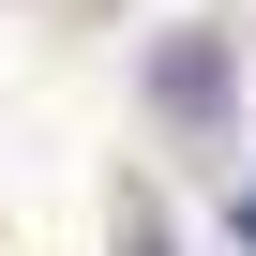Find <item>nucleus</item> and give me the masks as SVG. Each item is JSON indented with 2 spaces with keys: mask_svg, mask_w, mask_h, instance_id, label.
<instances>
[{
  "mask_svg": "<svg viewBox=\"0 0 256 256\" xmlns=\"http://www.w3.org/2000/svg\"><path fill=\"white\" fill-rule=\"evenodd\" d=\"M151 90H166V120H226V46H211V30H181V46L151 60Z\"/></svg>",
  "mask_w": 256,
  "mask_h": 256,
  "instance_id": "obj_1",
  "label": "nucleus"
},
{
  "mask_svg": "<svg viewBox=\"0 0 256 256\" xmlns=\"http://www.w3.org/2000/svg\"><path fill=\"white\" fill-rule=\"evenodd\" d=\"M120 256H181V241H166V211H151V196H120Z\"/></svg>",
  "mask_w": 256,
  "mask_h": 256,
  "instance_id": "obj_2",
  "label": "nucleus"
},
{
  "mask_svg": "<svg viewBox=\"0 0 256 256\" xmlns=\"http://www.w3.org/2000/svg\"><path fill=\"white\" fill-rule=\"evenodd\" d=\"M226 226H241V241H256V196H241V211H226Z\"/></svg>",
  "mask_w": 256,
  "mask_h": 256,
  "instance_id": "obj_3",
  "label": "nucleus"
}]
</instances>
